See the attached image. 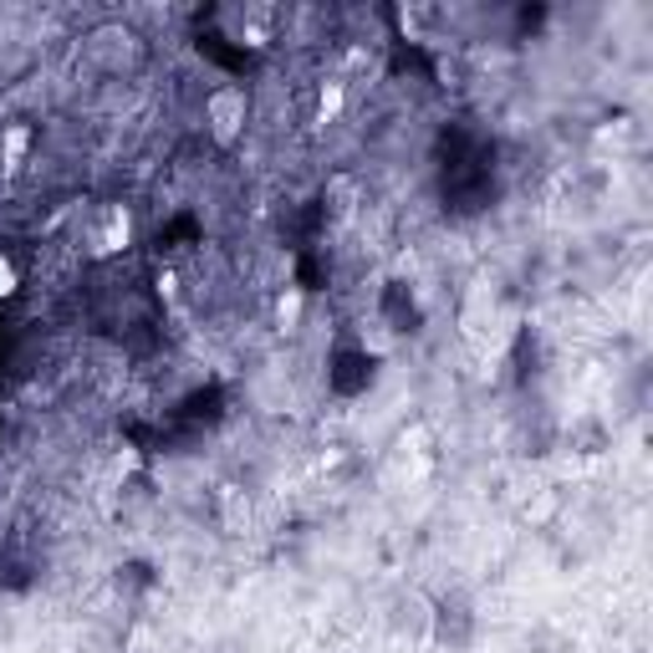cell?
Wrapping results in <instances>:
<instances>
[{
    "label": "cell",
    "instance_id": "6da1fadb",
    "mask_svg": "<svg viewBox=\"0 0 653 653\" xmlns=\"http://www.w3.org/2000/svg\"><path fill=\"white\" fill-rule=\"evenodd\" d=\"M245 118H251V98H245V88H236V82H220V88L205 98L209 138H215L220 149H230V144L245 134Z\"/></svg>",
    "mask_w": 653,
    "mask_h": 653
},
{
    "label": "cell",
    "instance_id": "7a4b0ae2",
    "mask_svg": "<svg viewBox=\"0 0 653 653\" xmlns=\"http://www.w3.org/2000/svg\"><path fill=\"white\" fill-rule=\"evenodd\" d=\"M98 251H128V240H134V215H128V205H107L103 209V225H98Z\"/></svg>",
    "mask_w": 653,
    "mask_h": 653
},
{
    "label": "cell",
    "instance_id": "3957f363",
    "mask_svg": "<svg viewBox=\"0 0 653 653\" xmlns=\"http://www.w3.org/2000/svg\"><path fill=\"white\" fill-rule=\"evenodd\" d=\"M31 149H36V128H31V123H5V128H0V163H5L11 174L31 159Z\"/></svg>",
    "mask_w": 653,
    "mask_h": 653
},
{
    "label": "cell",
    "instance_id": "277c9868",
    "mask_svg": "<svg viewBox=\"0 0 653 653\" xmlns=\"http://www.w3.org/2000/svg\"><path fill=\"white\" fill-rule=\"evenodd\" d=\"M342 103H347V77H326L322 88H317L312 123H337L342 118Z\"/></svg>",
    "mask_w": 653,
    "mask_h": 653
},
{
    "label": "cell",
    "instance_id": "5b68a950",
    "mask_svg": "<svg viewBox=\"0 0 653 653\" xmlns=\"http://www.w3.org/2000/svg\"><path fill=\"white\" fill-rule=\"evenodd\" d=\"M15 291H21V266H15L11 255L0 251V301H11Z\"/></svg>",
    "mask_w": 653,
    "mask_h": 653
},
{
    "label": "cell",
    "instance_id": "8992f818",
    "mask_svg": "<svg viewBox=\"0 0 653 653\" xmlns=\"http://www.w3.org/2000/svg\"><path fill=\"white\" fill-rule=\"evenodd\" d=\"M276 322H282L286 332H291V326L301 322V291H286V297L276 301Z\"/></svg>",
    "mask_w": 653,
    "mask_h": 653
}]
</instances>
